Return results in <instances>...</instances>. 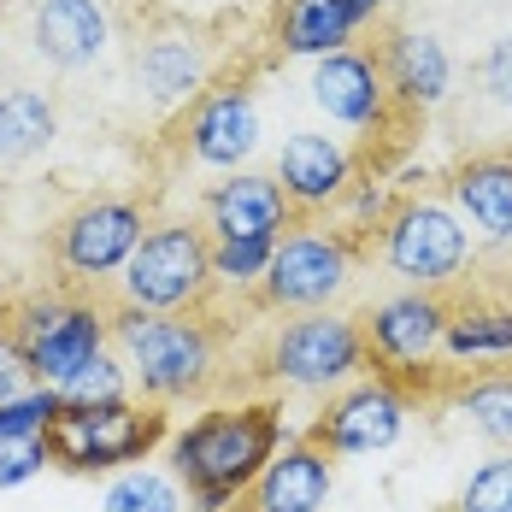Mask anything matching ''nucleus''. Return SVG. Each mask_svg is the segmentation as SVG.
Listing matches in <instances>:
<instances>
[{
  "label": "nucleus",
  "instance_id": "24",
  "mask_svg": "<svg viewBox=\"0 0 512 512\" xmlns=\"http://www.w3.org/2000/svg\"><path fill=\"white\" fill-rule=\"evenodd\" d=\"M454 412L483 442L512 448V371H477V377H465L460 395H454Z\"/></svg>",
  "mask_w": 512,
  "mask_h": 512
},
{
  "label": "nucleus",
  "instance_id": "9",
  "mask_svg": "<svg viewBox=\"0 0 512 512\" xmlns=\"http://www.w3.org/2000/svg\"><path fill=\"white\" fill-rule=\"evenodd\" d=\"M148 236V206L124 201V195H89L53 224V265L65 271V283H112L124 271V259L136 254V242Z\"/></svg>",
  "mask_w": 512,
  "mask_h": 512
},
{
  "label": "nucleus",
  "instance_id": "12",
  "mask_svg": "<svg viewBox=\"0 0 512 512\" xmlns=\"http://www.w3.org/2000/svg\"><path fill=\"white\" fill-rule=\"evenodd\" d=\"M183 148L206 171H248L259 154V101L248 83H218L189 106L183 124Z\"/></svg>",
  "mask_w": 512,
  "mask_h": 512
},
{
  "label": "nucleus",
  "instance_id": "6",
  "mask_svg": "<svg viewBox=\"0 0 512 512\" xmlns=\"http://www.w3.org/2000/svg\"><path fill=\"white\" fill-rule=\"evenodd\" d=\"M377 259L401 289L448 295L465 277V265L477 259V242H471V230L460 224V212L448 201L401 195L395 212L383 218V230H377Z\"/></svg>",
  "mask_w": 512,
  "mask_h": 512
},
{
  "label": "nucleus",
  "instance_id": "26",
  "mask_svg": "<svg viewBox=\"0 0 512 512\" xmlns=\"http://www.w3.org/2000/svg\"><path fill=\"white\" fill-rule=\"evenodd\" d=\"M59 401H65V407H106V401H136V389H130L124 359L106 348V354H95L83 371H71V377L59 383Z\"/></svg>",
  "mask_w": 512,
  "mask_h": 512
},
{
  "label": "nucleus",
  "instance_id": "4",
  "mask_svg": "<svg viewBox=\"0 0 512 512\" xmlns=\"http://www.w3.org/2000/svg\"><path fill=\"white\" fill-rule=\"evenodd\" d=\"M118 283V307L136 312H201L212 283V236L195 218H165L148 224V236L136 242V254L124 259Z\"/></svg>",
  "mask_w": 512,
  "mask_h": 512
},
{
  "label": "nucleus",
  "instance_id": "13",
  "mask_svg": "<svg viewBox=\"0 0 512 512\" xmlns=\"http://www.w3.org/2000/svg\"><path fill=\"white\" fill-rule=\"evenodd\" d=\"M201 230L212 242H277L283 230H295V206L271 171H224L201 201Z\"/></svg>",
  "mask_w": 512,
  "mask_h": 512
},
{
  "label": "nucleus",
  "instance_id": "25",
  "mask_svg": "<svg viewBox=\"0 0 512 512\" xmlns=\"http://www.w3.org/2000/svg\"><path fill=\"white\" fill-rule=\"evenodd\" d=\"M101 512H189V489L159 465H130V471H112Z\"/></svg>",
  "mask_w": 512,
  "mask_h": 512
},
{
  "label": "nucleus",
  "instance_id": "3",
  "mask_svg": "<svg viewBox=\"0 0 512 512\" xmlns=\"http://www.w3.org/2000/svg\"><path fill=\"white\" fill-rule=\"evenodd\" d=\"M6 336L18 342L30 377L42 389H59L71 371H83L95 354H106L112 312L89 295H71V289H42V295H24L6 307Z\"/></svg>",
  "mask_w": 512,
  "mask_h": 512
},
{
  "label": "nucleus",
  "instance_id": "23",
  "mask_svg": "<svg viewBox=\"0 0 512 512\" xmlns=\"http://www.w3.org/2000/svg\"><path fill=\"white\" fill-rule=\"evenodd\" d=\"M59 136V106L48 89H0V165H24V159L48 154Z\"/></svg>",
  "mask_w": 512,
  "mask_h": 512
},
{
  "label": "nucleus",
  "instance_id": "27",
  "mask_svg": "<svg viewBox=\"0 0 512 512\" xmlns=\"http://www.w3.org/2000/svg\"><path fill=\"white\" fill-rule=\"evenodd\" d=\"M454 512H512V448H495L471 465V477L454 495Z\"/></svg>",
  "mask_w": 512,
  "mask_h": 512
},
{
  "label": "nucleus",
  "instance_id": "10",
  "mask_svg": "<svg viewBox=\"0 0 512 512\" xmlns=\"http://www.w3.org/2000/svg\"><path fill=\"white\" fill-rule=\"evenodd\" d=\"M442 330H448V295H430V289H395V295L371 301L359 318L371 371L401 389L418 371L442 365Z\"/></svg>",
  "mask_w": 512,
  "mask_h": 512
},
{
  "label": "nucleus",
  "instance_id": "14",
  "mask_svg": "<svg viewBox=\"0 0 512 512\" xmlns=\"http://www.w3.org/2000/svg\"><path fill=\"white\" fill-rule=\"evenodd\" d=\"M312 106L342 124V130H377L389 124V83L377 71V53H359V48H342V53H324L312 59Z\"/></svg>",
  "mask_w": 512,
  "mask_h": 512
},
{
  "label": "nucleus",
  "instance_id": "5",
  "mask_svg": "<svg viewBox=\"0 0 512 512\" xmlns=\"http://www.w3.org/2000/svg\"><path fill=\"white\" fill-rule=\"evenodd\" d=\"M171 436L165 407L154 401H106V407H59L48 424V460L71 477H106V471H130L148 465L159 442Z\"/></svg>",
  "mask_w": 512,
  "mask_h": 512
},
{
  "label": "nucleus",
  "instance_id": "30",
  "mask_svg": "<svg viewBox=\"0 0 512 512\" xmlns=\"http://www.w3.org/2000/svg\"><path fill=\"white\" fill-rule=\"evenodd\" d=\"M342 218H348V230L354 236H365V230H383V218L395 212V195L383 189V183H371V177H354L348 183V195H342Z\"/></svg>",
  "mask_w": 512,
  "mask_h": 512
},
{
  "label": "nucleus",
  "instance_id": "21",
  "mask_svg": "<svg viewBox=\"0 0 512 512\" xmlns=\"http://www.w3.org/2000/svg\"><path fill=\"white\" fill-rule=\"evenodd\" d=\"M448 206L460 212L471 242L512 248V154H477L448 177Z\"/></svg>",
  "mask_w": 512,
  "mask_h": 512
},
{
  "label": "nucleus",
  "instance_id": "7",
  "mask_svg": "<svg viewBox=\"0 0 512 512\" xmlns=\"http://www.w3.org/2000/svg\"><path fill=\"white\" fill-rule=\"evenodd\" d=\"M265 377L295 389V395H336L359 377H371L359 318L324 307V312H289L271 342H265Z\"/></svg>",
  "mask_w": 512,
  "mask_h": 512
},
{
  "label": "nucleus",
  "instance_id": "11",
  "mask_svg": "<svg viewBox=\"0 0 512 512\" xmlns=\"http://www.w3.org/2000/svg\"><path fill=\"white\" fill-rule=\"evenodd\" d=\"M407 418H412V389L389 383V377H359L318 407L307 442H318L330 460H371V454H389L407 436Z\"/></svg>",
  "mask_w": 512,
  "mask_h": 512
},
{
  "label": "nucleus",
  "instance_id": "19",
  "mask_svg": "<svg viewBox=\"0 0 512 512\" xmlns=\"http://www.w3.org/2000/svg\"><path fill=\"white\" fill-rule=\"evenodd\" d=\"M30 42L53 71H89L112 48V12L106 0H36Z\"/></svg>",
  "mask_w": 512,
  "mask_h": 512
},
{
  "label": "nucleus",
  "instance_id": "17",
  "mask_svg": "<svg viewBox=\"0 0 512 512\" xmlns=\"http://www.w3.org/2000/svg\"><path fill=\"white\" fill-rule=\"evenodd\" d=\"M330 489H336V460L301 436V442H283L265 460V471L254 477V489L242 495L236 512H324Z\"/></svg>",
  "mask_w": 512,
  "mask_h": 512
},
{
  "label": "nucleus",
  "instance_id": "18",
  "mask_svg": "<svg viewBox=\"0 0 512 512\" xmlns=\"http://www.w3.org/2000/svg\"><path fill=\"white\" fill-rule=\"evenodd\" d=\"M377 71L389 83V101L407 112H436L454 95V53L430 30H389L377 48Z\"/></svg>",
  "mask_w": 512,
  "mask_h": 512
},
{
  "label": "nucleus",
  "instance_id": "29",
  "mask_svg": "<svg viewBox=\"0 0 512 512\" xmlns=\"http://www.w3.org/2000/svg\"><path fill=\"white\" fill-rule=\"evenodd\" d=\"M271 248L277 242H212V283H224V289H259V277H265V265H271Z\"/></svg>",
  "mask_w": 512,
  "mask_h": 512
},
{
  "label": "nucleus",
  "instance_id": "32",
  "mask_svg": "<svg viewBox=\"0 0 512 512\" xmlns=\"http://www.w3.org/2000/svg\"><path fill=\"white\" fill-rule=\"evenodd\" d=\"M477 89L495 106H512V30L483 48V59H477Z\"/></svg>",
  "mask_w": 512,
  "mask_h": 512
},
{
  "label": "nucleus",
  "instance_id": "2",
  "mask_svg": "<svg viewBox=\"0 0 512 512\" xmlns=\"http://www.w3.org/2000/svg\"><path fill=\"white\" fill-rule=\"evenodd\" d=\"M112 342L130 371V389L154 407H177L212 389L218 377V330L201 312H112Z\"/></svg>",
  "mask_w": 512,
  "mask_h": 512
},
{
  "label": "nucleus",
  "instance_id": "16",
  "mask_svg": "<svg viewBox=\"0 0 512 512\" xmlns=\"http://www.w3.org/2000/svg\"><path fill=\"white\" fill-rule=\"evenodd\" d=\"M442 365H454V371L512 365V289H483V295H460V301L448 295Z\"/></svg>",
  "mask_w": 512,
  "mask_h": 512
},
{
  "label": "nucleus",
  "instance_id": "35",
  "mask_svg": "<svg viewBox=\"0 0 512 512\" xmlns=\"http://www.w3.org/2000/svg\"><path fill=\"white\" fill-rule=\"evenodd\" d=\"M0 324H6V301H0Z\"/></svg>",
  "mask_w": 512,
  "mask_h": 512
},
{
  "label": "nucleus",
  "instance_id": "33",
  "mask_svg": "<svg viewBox=\"0 0 512 512\" xmlns=\"http://www.w3.org/2000/svg\"><path fill=\"white\" fill-rule=\"evenodd\" d=\"M36 377H30V365H24V354H18V342L6 336V324H0V407L12 401V395H24Z\"/></svg>",
  "mask_w": 512,
  "mask_h": 512
},
{
  "label": "nucleus",
  "instance_id": "34",
  "mask_svg": "<svg viewBox=\"0 0 512 512\" xmlns=\"http://www.w3.org/2000/svg\"><path fill=\"white\" fill-rule=\"evenodd\" d=\"M401 0H348V12H354V24L365 30V24H377V18H389Z\"/></svg>",
  "mask_w": 512,
  "mask_h": 512
},
{
  "label": "nucleus",
  "instance_id": "20",
  "mask_svg": "<svg viewBox=\"0 0 512 512\" xmlns=\"http://www.w3.org/2000/svg\"><path fill=\"white\" fill-rule=\"evenodd\" d=\"M277 183H283V195L295 212H324V206H336L348 195V183H354V154L336 142V136H324V130H295L283 148H277V171H271Z\"/></svg>",
  "mask_w": 512,
  "mask_h": 512
},
{
  "label": "nucleus",
  "instance_id": "22",
  "mask_svg": "<svg viewBox=\"0 0 512 512\" xmlns=\"http://www.w3.org/2000/svg\"><path fill=\"white\" fill-rule=\"evenodd\" d=\"M359 24L348 0H289L277 12V48L289 59H324V53L354 48Z\"/></svg>",
  "mask_w": 512,
  "mask_h": 512
},
{
  "label": "nucleus",
  "instance_id": "1",
  "mask_svg": "<svg viewBox=\"0 0 512 512\" xmlns=\"http://www.w3.org/2000/svg\"><path fill=\"white\" fill-rule=\"evenodd\" d=\"M277 448H283V407L236 401V407H206L177 436H165V465L189 489V512H236Z\"/></svg>",
  "mask_w": 512,
  "mask_h": 512
},
{
  "label": "nucleus",
  "instance_id": "8",
  "mask_svg": "<svg viewBox=\"0 0 512 512\" xmlns=\"http://www.w3.org/2000/svg\"><path fill=\"white\" fill-rule=\"evenodd\" d=\"M354 283V242L342 230L301 224L289 236H277L271 265L259 277V307L265 312H324L336 307Z\"/></svg>",
  "mask_w": 512,
  "mask_h": 512
},
{
  "label": "nucleus",
  "instance_id": "28",
  "mask_svg": "<svg viewBox=\"0 0 512 512\" xmlns=\"http://www.w3.org/2000/svg\"><path fill=\"white\" fill-rule=\"evenodd\" d=\"M59 389H42V383H30L24 395H12L6 407H0V436H12V442H42L48 436V424L59 418Z\"/></svg>",
  "mask_w": 512,
  "mask_h": 512
},
{
  "label": "nucleus",
  "instance_id": "31",
  "mask_svg": "<svg viewBox=\"0 0 512 512\" xmlns=\"http://www.w3.org/2000/svg\"><path fill=\"white\" fill-rule=\"evenodd\" d=\"M48 442H12V436H0V489H24L30 477H42L48 471Z\"/></svg>",
  "mask_w": 512,
  "mask_h": 512
},
{
  "label": "nucleus",
  "instance_id": "15",
  "mask_svg": "<svg viewBox=\"0 0 512 512\" xmlns=\"http://www.w3.org/2000/svg\"><path fill=\"white\" fill-rule=\"evenodd\" d=\"M130 71H136L142 101L159 106V112H171V106H195L206 95L212 53H206V42L195 30H154V36H142Z\"/></svg>",
  "mask_w": 512,
  "mask_h": 512
}]
</instances>
